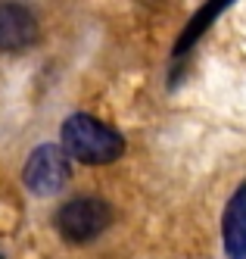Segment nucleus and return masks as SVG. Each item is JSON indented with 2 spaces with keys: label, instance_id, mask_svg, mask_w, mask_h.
I'll return each instance as SVG.
<instances>
[{
  "label": "nucleus",
  "instance_id": "obj_1",
  "mask_svg": "<svg viewBox=\"0 0 246 259\" xmlns=\"http://www.w3.org/2000/svg\"><path fill=\"white\" fill-rule=\"evenodd\" d=\"M63 150L69 153V159H78L84 165H106L125 153V141L116 128L78 113L69 116L63 125Z\"/></svg>",
  "mask_w": 246,
  "mask_h": 259
},
{
  "label": "nucleus",
  "instance_id": "obj_2",
  "mask_svg": "<svg viewBox=\"0 0 246 259\" xmlns=\"http://www.w3.org/2000/svg\"><path fill=\"white\" fill-rule=\"evenodd\" d=\"M109 222L112 209L100 197H75L56 212V228L69 244H90L109 228Z\"/></svg>",
  "mask_w": 246,
  "mask_h": 259
},
{
  "label": "nucleus",
  "instance_id": "obj_3",
  "mask_svg": "<svg viewBox=\"0 0 246 259\" xmlns=\"http://www.w3.org/2000/svg\"><path fill=\"white\" fill-rule=\"evenodd\" d=\"M69 153L63 150V144H41L25 162V188L34 197H50L60 194L69 181Z\"/></svg>",
  "mask_w": 246,
  "mask_h": 259
},
{
  "label": "nucleus",
  "instance_id": "obj_4",
  "mask_svg": "<svg viewBox=\"0 0 246 259\" xmlns=\"http://www.w3.org/2000/svg\"><path fill=\"white\" fill-rule=\"evenodd\" d=\"M37 41V19L22 4H0V50H25Z\"/></svg>",
  "mask_w": 246,
  "mask_h": 259
},
{
  "label": "nucleus",
  "instance_id": "obj_5",
  "mask_svg": "<svg viewBox=\"0 0 246 259\" xmlns=\"http://www.w3.org/2000/svg\"><path fill=\"white\" fill-rule=\"evenodd\" d=\"M224 250L228 259H246V184H240L231 203L224 206Z\"/></svg>",
  "mask_w": 246,
  "mask_h": 259
},
{
  "label": "nucleus",
  "instance_id": "obj_6",
  "mask_svg": "<svg viewBox=\"0 0 246 259\" xmlns=\"http://www.w3.org/2000/svg\"><path fill=\"white\" fill-rule=\"evenodd\" d=\"M231 4H234V0H206V4L193 13V19L187 22V28L181 31V38H178V44H175V53L190 50V47L200 41V34L209 28V25H212V22H215V19H218V16L228 10Z\"/></svg>",
  "mask_w": 246,
  "mask_h": 259
}]
</instances>
